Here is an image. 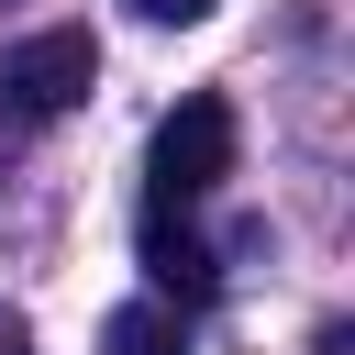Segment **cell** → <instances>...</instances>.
<instances>
[{
  "mask_svg": "<svg viewBox=\"0 0 355 355\" xmlns=\"http://www.w3.org/2000/svg\"><path fill=\"white\" fill-rule=\"evenodd\" d=\"M100 355H189V322H178V300H122V311L100 322Z\"/></svg>",
  "mask_w": 355,
  "mask_h": 355,
  "instance_id": "277c9868",
  "label": "cell"
},
{
  "mask_svg": "<svg viewBox=\"0 0 355 355\" xmlns=\"http://www.w3.org/2000/svg\"><path fill=\"white\" fill-rule=\"evenodd\" d=\"M144 277H155V300H200L222 277V255L189 233V200H155L144 211Z\"/></svg>",
  "mask_w": 355,
  "mask_h": 355,
  "instance_id": "3957f363",
  "label": "cell"
},
{
  "mask_svg": "<svg viewBox=\"0 0 355 355\" xmlns=\"http://www.w3.org/2000/svg\"><path fill=\"white\" fill-rule=\"evenodd\" d=\"M89 89H100V33H89V22L22 33V44L0 55V100H11V122H55V111H78Z\"/></svg>",
  "mask_w": 355,
  "mask_h": 355,
  "instance_id": "6da1fadb",
  "label": "cell"
},
{
  "mask_svg": "<svg viewBox=\"0 0 355 355\" xmlns=\"http://www.w3.org/2000/svg\"><path fill=\"white\" fill-rule=\"evenodd\" d=\"M133 11H144V22H211L222 0H133Z\"/></svg>",
  "mask_w": 355,
  "mask_h": 355,
  "instance_id": "5b68a950",
  "label": "cell"
},
{
  "mask_svg": "<svg viewBox=\"0 0 355 355\" xmlns=\"http://www.w3.org/2000/svg\"><path fill=\"white\" fill-rule=\"evenodd\" d=\"M222 178H233V100L189 89V100L155 122V144H144V189H155V200H211Z\"/></svg>",
  "mask_w": 355,
  "mask_h": 355,
  "instance_id": "7a4b0ae2",
  "label": "cell"
}]
</instances>
